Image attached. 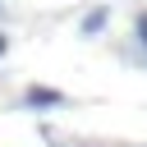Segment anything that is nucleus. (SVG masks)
Returning <instances> with one entry per match:
<instances>
[{"instance_id": "obj_3", "label": "nucleus", "mask_w": 147, "mask_h": 147, "mask_svg": "<svg viewBox=\"0 0 147 147\" xmlns=\"http://www.w3.org/2000/svg\"><path fill=\"white\" fill-rule=\"evenodd\" d=\"M138 37H142V46H147V14L138 18Z\"/></svg>"}, {"instance_id": "obj_4", "label": "nucleus", "mask_w": 147, "mask_h": 147, "mask_svg": "<svg viewBox=\"0 0 147 147\" xmlns=\"http://www.w3.org/2000/svg\"><path fill=\"white\" fill-rule=\"evenodd\" d=\"M5 51H9V41H5V37H0V55H5Z\"/></svg>"}, {"instance_id": "obj_2", "label": "nucleus", "mask_w": 147, "mask_h": 147, "mask_svg": "<svg viewBox=\"0 0 147 147\" xmlns=\"http://www.w3.org/2000/svg\"><path fill=\"white\" fill-rule=\"evenodd\" d=\"M101 28H106V9H92L83 18V32H101Z\"/></svg>"}, {"instance_id": "obj_1", "label": "nucleus", "mask_w": 147, "mask_h": 147, "mask_svg": "<svg viewBox=\"0 0 147 147\" xmlns=\"http://www.w3.org/2000/svg\"><path fill=\"white\" fill-rule=\"evenodd\" d=\"M23 101L28 106H64V92H55V87H28Z\"/></svg>"}]
</instances>
